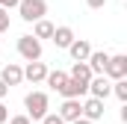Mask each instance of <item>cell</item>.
<instances>
[{"mask_svg":"<svg viewBox=\"0 0 127 124\" xmlns=\"http://www.w3.org/2000/svg\"><path fill=\"white\" fill-rule=\"evenodd\" d=\"M24 115L30 118V121H41L44 115H47V109H50V97L44 92H27L24 94Z\"/></svg>","mask_w":127,"mask_h":124,"instance_id":"6da1fadb","label":"cell"},{"mask_svg":"<svg viewBox=\"0 0 127 124\" xmlns=\"http://www.w3.org/2000/svg\"><path fill=\"white\" fill-rule=\"evenodd\" d=\"M18 15H21V21L35 24V21H41L47 15V3L44 0H21L18 3Z\"/></svg>","mask_w":127,"mask_h":124,"instance_id":"7a4b0ae2","label":"cell"},{"mask_svg":"<svg viewBox=\"0 0 127 124\" xmlns=\"http://www.w3.org/2000/svg\"><path fill=\"white\" fill-rule=\"evenodd\" d=\"M18 53H21L24 62H41V41L32 38L30 32L21 35V38H18Z\"/></svg>","mask_w":127,"mask_h":124,"instance_id":"3957f363","label":"cell"},{"mask_svg":"<svg viewBox=\"0 0 127 124\" xmlns=\"http://www.w3.org/2000/svg\"><path fill=\"white\" fill-rule=\"evenodd\" d=\"M103 77H106L109 83H115V80H127V56H124V53H115V56H109Z\"/></svg>","mask_w":127,"mask_h":124,"instance_id":"277c9868","label":"cell"},{"mask_svg":"<svg viewBox=\"0 0 127 124\" xmlns=\"http://www.w3.org/2000/svg\"><path fill=\"white\" fill-rule=\"evenodd\" d=\"M0 80H3V86H21V83H24V68H21L18 62H9V65H3V71H0Z\"/></svg>","mask_w":127,"mask_h":124,"instance_id":"5b68a950","label":"cell"},{"mask_svg":"<svg viewBox=\"0 0 127 124\" xmlns=\"http://www.w3.org/2000/svg\"><path fill=\"white\" fill-rule=\"evenodd\" d=\"M89 94L97 97V100H106V97L112 94V83H109L103 74H100V77H92V80H89Z\"/></svg>","mask_w":127,"mask_h":124,"instance_id":"8992f818","label":"cell"},{"mask_svg":"<svg viewBox=\"0 0 127 124\" xmlns=\"http://www.w3.org/2000/svg\"><path fill=\"white\" fill-rule=\"evenodd\" d=\"M56 115H59L65 124H71V121H77V118L83 115V103L68 97V100H62V106H59V112H56Z\"/></svg>","mask_w":127,"mask_h":124,"instance_id":"52a82bcc","label":"cell"},{"mask_svg":"<svg viewBox=\"0 0 127 124\" xmlns=\"http://www.w3.org/2000/svg\"><path fill=\"white\" fill-rule=\"evenodd\" d=\"M109 56H112V53H106V50H92V53H89V59H86L89 71H92L95 77H100V74L106 71V62H109Z\"/></svg>","mask_w":127,"mask_h":124,"instance_id":"ba28073f","label":"cell"},{"mask_svg":"<svg viewBox=\"0 0 127 124\" xmlns=\"http://www.w3.org/2000/svg\"><path fill=\"white\" fill-rule=\"evenodd\" d=\"M103 100H97V97H89V100H83V118H89V121H100L103 118Z\"/></svg>","mask_w":127,"mask_h":124,"instance_id":"9c48e42d","label":"cell"},{"mask_svg":"<svg viewBox=\"0 0 127 124\" xmlns=\"http://www.w3.org/2000/svg\"><path fill=\"white\" fill-rule=\"evenodd\" d=\"M74 38H77V35H74L71 27H53V35H50V41H53L56 47H62V50L71 47V41H74Z\"/></svg>","mask_w":127,"mask_h":124,"instance_id":"30bf717a","label":"cell"},{"mask_svg":"<svg viewBox=\"0 0 127 124\" xmlns=\"http://www.w3.org/2000/svg\"><path fill=\"white\" fill-rule=\"evenodd\" d=\"M68 53H71V59H74V62H86V59H89V53H92V44H89L86 38H74L71 47H68Z\"/></svg>","mask_w":127,"mask_h":124,"instance_id":"8fae6325","label":"cell"},{"mask_svg":"<svg viewBox=\"0 0 127 124\" xmlns=\"http://www.w3.org/2000/svg\"><path fill=\"white\" fill-rule=\"evenodd\" d=\"M44 77H47V65H44V62H27L24 80H30V83H44Z\"/></svg>","mask_w":127,"mask_h":124,"instance_id":"7c38bea8","label":"cell"},{"mask_svg":"<svg viewBox=\"0 0 127 124\" xmlns=\"http://www.w3.org/2000/svg\"><path fill=\"white\" fill-rule=\"evenodd\" d=\"M68 77H71V80H77L80 86H89V80H92L95 74L89 71V65H86V62H74V68H71V74H68Z\"/></svg>","mask_w":127,"mask_h":124,"instance_id":"4fadbf2b","label":"cell"},{"mask_svg":"<svg viewBox=\"0 0 127 124\" xmlns=\"http://www.w3.org/2000/svg\"><path fill=\"white\" fill-rule=\"evenodd\" d=\"M53 35V24L47 21V18H41V21H35V27H32V38H50Z\"/></svg>","mask_w":127,"mask_h":124,"instance_id":"5bb4252c","label":"cell"},{"mask_svg":"<svg viewBox=\"0 0 127 124\" xmlns=\"http://www.w3.org/2000/svg\"><path fill=\"white\" fill-rule=\"evenodd\" d=\"M65 80H68V74H65V71H47V77H44V83H47L53 92H59V89H62Z\"/></svg>","mask_w":127,"mask_h":124,"instance_id":"9a60e30c","label":"cell"},{"mask_svg":"<svg viewBox=\"0 0 127 124\" xmlns=\"http://www.w3.org/2000/svg\"><path fill=\"white\" fill-rule=\"evenodd\" d=\"M112 94H115L121 103H127V80H115V83H112Z\"/></svg>","mask_w":127,"mask_h":124,"instance_id":"2e32d148","label":"cell"},{"mask_svg":"<svg viewBox=\"0 0 127 124\" xmlns=\"http://www.w3.org/2000/svg\"><path fill=\"white\" fill-rule=\"evenodd\" d=\"M9 27H12V18H9V12H6V9H0V32H6Z\"/></svg>","mask_w":127,"mask_h":124,"instance_id":"e0dca14e","label":"cell"},{"mask_svg":"<svg viewBox=\"0 0 127 124\" xmlns=\"http://www.w3.org/2000/svg\"><path fill=\"white\" fill-rule=\"evenodd\" d=\"M41 124H65V121L59 118V115H56V112H47V115L41 118Z\"/></svg>","mask_w":127,"mask_h":124,"instance_id":"ac0fdd59","label":"cell"},{"mask_svg":"<svg viewBox=\"0 0 127 124\" xmlns=\"http://www.w3.org/2000/svg\"><path fill=\"white\" fill-rule=\"evenodd\" d=\"M18 3H21V0H0V9L9 12V9H18Z\"/></svg>","mask_w":127,"mask_h":124,"instance_id":"d6986e66","label":"cell"},{"mask_svg":"<svg viewBox=\"0 0 127 124\" xmlns=\"http://www.w3.org/2000/svg\"><path fill=\"white\" fill-rule=\"evenodd\" d=\"M9 124H32V121L27 118V115H12V118H9Z\"/></svg>","mask_w":127,"mask_h":124,"instance_id":"ffe728a7","label":"cell"},{"mask_svg":"<svg viewBox=\"0 0 127 124\" xmlns=\"http://www.w3.org/2000/svg\"><path fill=\"white\" fill-rule=\"evenodd\" d=\"M9 121V109H6V103L0 100V124H6Z\"/></svg>","mask_w":127,"mask_h":124,"instance_id":"44dd1931","label":"cell"},{"mask_svg":"<svg viewBox=\"0 0 127 124\" xmlns=\"http://www.w3.org/2000/svg\"><path fill=\"white\" fill-rule=\"evenodd\" d=\"M86 3H89V9H103L106 6V0H86Z\"/></svg>","mask_w":127,"mask_h":124,"instance_id":"7402d4cb","label":"cell"},{"mask_svg":"<svg viewBox=\"0 0 127 124\" xmlns=\"http://www.w3.org/2000/svg\"><path fill=\"white\" fill-rule=\"evenodd\" d=\"M6 92H9V86H3V80H0V100L6 97Z\"/></svg>","mask_w":127,"mask_h":124,"instance_id":"603a6c76","label":"cell"},{"mask_svg":"<svg viewBox=\"0 0 127 124\" xmlns=\"http://www.w3.org/2000/svg\"><path fill=\"white\" fill-rule=\"evenodd\" d=\"M71 124H95V121H89V118H83V115H80L77 121H71Z\"/></svg>","mask_w":127,"mask_h":124,"instance_id":"cb8c5ba5","label":"cell"}]
</instances>
